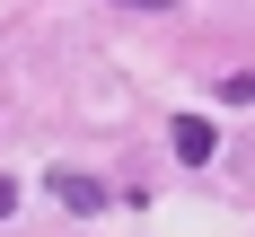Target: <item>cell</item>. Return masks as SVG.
I'll use <instances>...</instances> for the list:
<instances>
[{
	"label": "cell",
	"instance_id": "obj_3",
	"mask_svg": "<svg viewBox=\"0 0 255 237\" xmlns=\"http://www.w3.org/2000/svg\"><path fill=\"white\" fill-rule=\"evenodd\" d=\"M220 97H229V105H255V71H229V79H220Z\"/></svg>",
	"mask_w": 255,
	"mask_h": 237
},
{
	"label": "cell",
	"instance_id": "obj_1",
	"mask_svg": "<svg viewBox=\"0 0 255 237\" xmlns=\"http://www.w3.org/2000/svg\"><path fill=\"white\" fill-rule=\"evenodd\" d=\"M167 150H176L185 167H203V158L220 150V132H211V114H176V123H167Z\"/></svg>",
	"mask_w": 255,
	"mask_h": 237
},
{
	"label": "cell",
	"instance_id": "obj_5",
	"mask_svg": "<svg viewBox=\"0 0 255 237\" xmlns=\"http://www.w3.org/2000/svg\"><path fill=\"white\" fill-rule=\"evenodd\" d=\"M124 9H176V0H124Z\"/></svg>",
	"mask_w": 255,
	"mask_h": 237
},
{
	"label": "cell",
	"instance_id": "obj_4",
	"mask_svg": "<svg viewBox=\"0 0 255 237\" xmlns=\"http://www.w3.org/2000/svg\"><path fill=\"white\" fill-rule=\"evenodd\" d=\"M0 211H18V184H9V176H0Z\"/></svg>",
	"mask_w": 255,
	"mask_h": 237
},
{
	"label": "cell",
	"instance_id": "obj_2",
	"mask_svg": "<svg viewBox=\"0 0 255 237\" xmlns=\"http://www.w3.org/2000/svg\"><path fill=\"white\" fill-rule=\"evenodd\" d=\"M44 184H53V202L79 211V220H88V211H106V184H97V176H79V167H62V176H44Z\"/></svg>",
	"mask_w": 255,
	"mask_h": 237
}]
</instances>
